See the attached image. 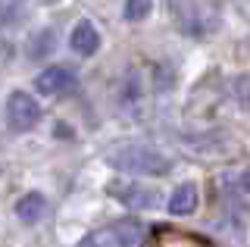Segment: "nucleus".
<instances>
[{"label": "nucleus", "mask_w": 250, "mask_h": 247, "mask_svg": "<svg viewBox=\"0 0 250 247\" xmlns=\"http://www.w3.org/2000/svg\"><path fill=\"white\" fill-rule=\"evenodd\" d=\"M119 172L128 175H166L172 169V160L166 153H160L156 147H147V144H128V147H119L109 157Z\"/></svg>", "instance_id": "obj_1"}, {"label": "nucleus", "mask_w": 250, "mask_h": 247, "mask_svg": "<svg viewBox=\"0 0 250 247\" xmlns=\"http://www.w3.org/2000/svg\"><path fill=\"white\" fill-rule=\"evenodd\" d=\"M147 235V226L135 216H125V219H116L109 226L91 231L82 241V247H141Z\"/></svg>", "instance_id": "obj_2"}, {"label": "nucleus", "mask_w": 250, "mask_h": 247, "mask_svg": "<svg viewBox=\"0 0 250 247\" xmlns=\"http://www.w3.org/2000/svg\"><path fill=\"white\" fill-rule=\"evenodd\" d=\"M6 122L13 132H31L41 122V103L28 91H13L6 97Z\"/></svg>", "instance_id": "obj_3"}, {"label": "nucleus", "mask_w": 250, "mask_h": 247, "mask_svg": "<svg viewBox=\"0 0 250 247\" xmlns=\"http://www.w3.org/2000/svg\"><path fill=\"white\" fill-rule=\"evenodd\" d=\"M109 194H116L122 204L138 206V210L163 206V194H160V191L147 188V185H138V182H116V185H109Z\"/></svg>", "instance_id": "obj_4"}, {"label": "nucleus", "mask_w": 250, "mask_h": 247, "mask_svg": "<svg viewBox=\"0 0 250 247\" xmlns=\"http://www.w3.org/2000/svg\"><path fill=\"white\" fill-rule=\"evenodd\" d=\"M75 69H69V66H50V69H44L41 75L35 79V91L41 97H60V94H66V91H72L75 88Z\"/></svg>", "instance_id": "obj_5"}, {"label": "nucleus", "mask_w": 250, "mask_h": 247, "mask_svg": "<svg viewBox=\"0 0 250 247\" xmlns=\"http://www.w3.org/2000/svg\"><path fill=\"white\" fill-rule=\"evenodd\" d=\"M69 47H72L78 57H94V53L100 50V32H97V25L88 22V19L75 22L72 35H69Z\"/></svg>", "instance_id": "obj_6"}, {"label": "nucleus", "mask_w": 250, "mask_h": 247, "mask_svg": "<svg viewBox=\"0 0 250 247\" xmlns=\"http://www.w3.org/2000/svg\"><path fill=\"white\" fill-rule=\"evenodd\" d=\"M166 206H169L172 216H191L194 210H197V185H194V182H182L169 194Z\"/></svg>", "instance_id": "obj_7"}, {"label": "nucleus", "mask_w": 250, "mask_h": 247, "mask_svg": "<svg viewBox=\"0 0 250 247\" xmlns=\"http://www.w3.org/2000/svg\"><path fill=\"white\" fill-rule=\"evenodd\" d=\"M47 213V197L41 191H28V194H22L16 200V216H19L25 226H35V222H41V216Z\"/></svg>", "instance_id": "obj_8"}, {"label": "nucleus", "mask_w": 250, "mask_h": 247, "mask_svg": "<svg viewBox=\"0 0 250 247\" xmlns=\"http://www.w3.org/2000/svg\"><path fill=\"white\" fill-rule=\"evenodd\" d=\"M150 10H153V0H125L122 16L128 22H141V19L150 16Z\"/></svg>", "instance_id": "obj_9"}, {"label": "nucleus", "mask_w": 250, "mask_h": 247, "mask_svg": "<svg viewBox=\"0 0 250 247\" xmlns=\"http://www.w3.org/2000/svg\"><path fill=\"white\" fill-rule=\"evenodd\" d=\"M13 13H16V0H0V22L13 19Z\"/></svg>", "instance_id": "obj_10"}]
</instances>
